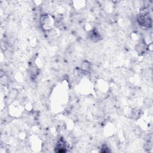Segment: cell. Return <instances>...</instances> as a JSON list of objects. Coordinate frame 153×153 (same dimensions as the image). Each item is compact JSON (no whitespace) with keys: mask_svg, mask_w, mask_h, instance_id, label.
I'll use <instances>...</instances> for the list:
<instances>
[{"mask_svg":"<svg viewBox=\"0 0 153 153\" xmlns=\"http://www.w3.org/2000/svg\"><path fill=\"white\" fill-rule=\"evenodd\" d=\"M56 151L57 152H65L66 151V144L65 141L63 139L59 140L57 146L56 148Z\"/></svg>","mask_w":153,"mask_h":153,"instance_id":"3","label":"cell"},{"mask_svg":"<svg viewBox=\"0 0 153 153\" xmlns=\"http://www.w3.org/2000/svg\"><path fill=\"white\" fill-rule=\"evenodd\" d=\"M40 23L42 28L48 30L53 25V19L48 14H43L40 17Z\"/></svg>","mask_w":153,"mask_h":153,"instance_id":"2","label":"cell"},{"mask_svg":"<svg viewBox=\"0 0 153 153\" xmlns=\"http://www.w3.org/2000/svg\"><path fill=\"white\" fill-rule=\"evenodd\" d=\"M136 50L137 52L140 53H144L146 50V46L145 44L142 42L137 45V46L136 47Z\"/></svg>","mask_w":153,"mask_h":153,"instance_id":"4","label":"cell"},{"mask_svg":"<svg viewBox=\"0 0 153 153\" xmlns=\"http://www.w3.org/2000/svg\"><path fill=\"white\" fill-rule=\"evenodd\" d=\"M137 22L141 26L144 27H150L152 26V19L148 11L141 13L137 18Z\"/></svg>","mask_w":153,"mask_h":153,"instance_id":"1","label":"cell"}]
</instances>
